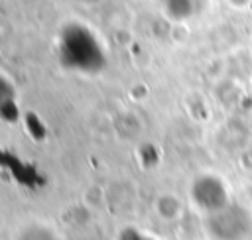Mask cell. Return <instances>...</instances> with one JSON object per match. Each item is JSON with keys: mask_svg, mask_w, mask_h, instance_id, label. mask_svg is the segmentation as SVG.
I'll list each match as a JSON object with an SVG mask.
<instances>
[{"mask_svg": "<svg viewBox=\"0 0 252 240\" xmlns=\"http://www.w3.org/2000/svg\"><path fill=\"white\" fill-rule=\"evenodd\" d=\"M16 116H18V106H16L14 85L0 73V118L14 120Z\"/></svg>", "mask_w": 252, "mask_h": 240, "instance_id": "5b68a950", "label": "cell"}, {"mask_svg": "<svg viewBox=\"0 0 252 240\" xmlns=\"http://www.w3.org/2000/svg\"><path fill=\"white\" fill-rule=\"evenodd\" d=\"M207 230L213 240H246L252 232V218L246 209L228 203L207 214Z\"/></svg>", "mask_w": 252, "mask_h": 240, "instance_id": "7a4b0ae2", "label": "cell"}, {"mask_svg": "<svg viewBox=\"0 0 252 240\" xmlns=\"http://www.w3.org/2000/svg\"><path fill=\"white\" fill-rule=\"evenodd\" d=\"M193 201L207 214H211V212H215V210H219L230 203L226 187L222 185V181L219 177H213V175H203V177L195 179Z\"/></svg>", "mask_w": 252, "mask_h": 240, "instance_id": "3957f363", "label": "cell"}, {"mask_svg": "<svg viewBox=\"0 0 252 240\" xmlns=\"http://www.w3.org/2000/svg\"><path fill=\"white\" fill-rule=\"evenodd\" d=\"M20 240H55L53 232L47 230L45 226H30L28 230H24L20 234Z\"/></svg>", "mask_w": 252, "mask_h": 240, "instance_id": "8992f818", "label": "cell"}, {"mask_svg": "<svg viewBox=\"0 0 252 240\" xmlns=\"http://www.w3.org/2000/svg\"><path fill=\"white\" fill-rule=\"evenodd\" d=\"M163 10L173 20H187L201 12L205 0H161Z\"/></svg>", "mask_w": 252, "mask_h": 240, "instance_id": "277c9868", "label": "cell"}, {"mask_svg": "<svg viewBox=\"0 0 252 240\" xmlns=\"http://www.w3.org/2000/svg\"><path fill=\"white\" fill-rule=\"evenodd\" d=\"M59 63L75 73L93 75L106 67V51L98 35L85 24H67L57 39Z\"/></svg>", "mask_w": 252, "mask_h": 240, "instance_id": "6da1fadb", "label": "cell"}]
</instances>
